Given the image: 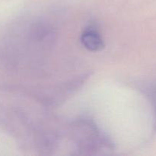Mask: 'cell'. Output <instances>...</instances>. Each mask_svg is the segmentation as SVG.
Segmentation results:
<instances>
[{"label":"cell","mask_w":156,"mask_h":156,"mask_svg":"<svg viewBox=\"0 0 156 156\" xmlns=\"http://www.w3.org/2000/svg\"><path fill=\"white\" fill-rule=\"evenodd\" d=\"M81 42L87 50L92 52L100 51L105 46L101 34L93 27H88L84 30L81 37Z\"/></svg>","instance_id":"obj_1"},{"label":"cell","mask_w":156,"mask_h":156,"mask_svg":"<svg viewBox=\"0 0 156 156\" xmlns=\"http://www.w3.org/2000/svg\"><path fill=\"white\" fill-rule=\"evenodd\" d=\"M146 94L151 104L153 112L154 127L156 130V82L146 88Z\"/></svg>","instance_id":"obj_2"}]
</instances>
